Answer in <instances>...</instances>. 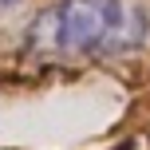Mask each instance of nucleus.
Returning a JSON list of instances; mask_svg holds the SVG:
<instances>
[{
	"mask_svg": "<svg viewBox=\"0 0 150 150\" xmlns=\"http://www.w3.org/2000/svg\"><path fill=\"white\" fill-rule=\"evenodd\" d=\"M146 20L127 0H55L32 20L28 47L44 59L111 55L142 40Z\"/></svg>",
	"mask_w": 150,
	"mask_h": 150,
	"instance_id": "obj_1",
	"label": "nucleus"
}]
</instances>
